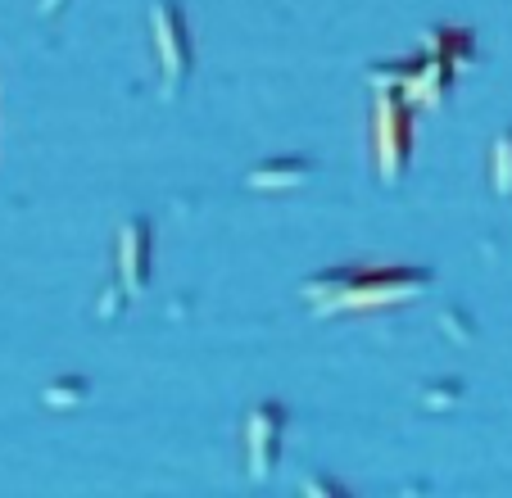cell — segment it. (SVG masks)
<instances>
[{"instance_id":"cell-2","label":"cell","mask_w":512,"mask_h":498,"mask_svg":"<svg viewBox=\"0 0 512 498\" xmlns=\"http://www.w3.org/2000/svg\"><path fill=\"white\" fill-rule=\"evenodd\" d=\"M408 132H413V114L404 105V91L381 82L377 96V173L386 186L399 182V173L408 168Z\"/></svg>"},{"instance_id":"cell-3","label":"cell","mask_w":512,"mask_h":498,"mask_svg":"<svg viewBox=\"0 0 512 498\" xmlns=\"http://www.w3.org/2000/svg\"><path fill=\"white\" fill-rule=\"evenodd\" d=\"M155 55L159 73H164V91L173 96L191 73V32H186V14L177 10V0H159L155 5Z\"/></svg>"},{"instance_id":"cell-8","label":"cell","mask_w":512,"mask_h":498,"mask_svg":"<svg viewBox=\"0 0 512 498\" xmlns=\"http://www.w3.org/2000/svg\"><path fill=\"white\" fill-rule=\"evenodd\" d=\"M59 5H64V0H41V10H46V14H55Z\"/></svg>"},{"instance_id":"cell-1","label":"cell","mask_w":512,"mask_h":498,"mask_svg":"<svg viewBox=\"0 0 512 498\" xmlns=\"http://www.w3.org/2000/svg\"><path fill=\"white\" fill-rule=\"evenodd\" d=\"M431 286L426 268H340V272H322L309 277L304 299L318 313H345V308H386L399 299H413Z\"/></svg>"},{"instance_id":"cell-4","label":"cell","mask_w":512,"mask_h":498,"mask_svg":"<svg viewBox=\"0 0 512 498\" xmlns=\"http://www.w3.org/2000/svg\"><path fill=\"white\" fill-rule=\"evenodd\" d=\"M281 435H286V408L281 403H263L250 412V426H245V458H250V476L268 480L277 467L281 453Z\"/></svg>"},{"instance_id":"cell-7","label":"cell","mask_w":512,"mask_h":498,"mask_svg":"<svg viewBox=\"0 0 512 498\" xmlns=\"http://www.w3.org/2000/svg\"><path fill=\"white\" fill-rule=\"evenodd\" d=\"M490 177H494V191H499V195H512V127L499 136V141H494Z\"/></svg>"},{"instance_id":"cell-5","label":"cell","mask_w":512,"mask_h":498,"mask_svg":"<svg viewBox=\"0 0 512 498\" xmlns=\"http://www.w3.org/2000/svg\"><path fill=\"white\" fill-rule=\"evenodd\" d=\"M150 268H155V231L145 218H127L123 236H118V277H123V290H141L150 281Z\"/></svg>"},{"instance_id":"cell-6","label":"cell","mask_w":512,"mask_h":498,"mask_svg":"<svg viewBox=\"0 0 512 498\" xmlns=\"http://www.w3.org/2000/svg\"><path fill=\"white\" fill-rule=\"evenodd\" d=\"M300 182H309V163L304 159H272L250 173V186H259V191H286V186Z\"/></svg>"}]
</instances>
